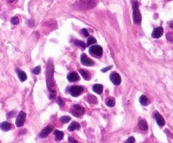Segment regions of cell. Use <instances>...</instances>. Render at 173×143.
I'll use <instances>...</instances> for the list:
<instances>
[{
  "label": "cell",
  "mask_w": 173,
  "mask_h": 143,
  "mask_svg": "<svg viewBox=\"0 0 173 143\" xmlns=\"http://www.w3.org/2000/svg\"><path fill=\"white\" fill-rule=\"evenodd\" d=\"M132 7H133V19L135 24L139 25L141 23L142 17L139 9V3L137 0H133L132 1Z\"/></svg>",
  "instance_id": "1"
},
{
  "label": "cell",
  "mask_w": 173,
  "mask_h": 143,
  "mask_svg": "<svg viewBox=\"0 0 173 143\" xmlns=\"http://www.w3.org/2000/svg\"><path fill=\"white\" fill-rule=\"evenodd\" d=\"M71 114L73 115L76 116V117H79V116L83 115L84 114V109L81 106L75 105H74L73 109L71 110Z\"/></svg>",
  "instance_id": "2"
},
{
  "label": "cell",
  "mask_w": 173,
  "mask_h": 143,
  "mask_svg": "<svg viewBox=\"0 0 173 143\" xmlns=\"http://www.w3.org/2000/svg\"><path fill=\"white\" fill-rule=\"evenodd\" d=\"M90 53L96 56H102L103 54V49L100 46H92L90 48Z\"/></svg>",
  "instance_id": "3"
},
{
  "label": "cell",
  "mask_w": 173,
  "mask_h": 143,
  "mask_svg": "<svg viewBox=\"0 0 173 143\" xmlns=\"http://www.w3.org/2000/svg\"><path fill=\"white\" fill-rule=\"evenodd\" d=\"M84 88L80 86H73L69 88V92L70 94L73 97H78L79 95H80L83 93Z\"/></svg>",
  "instance_id": "4"
},
{
  "label": "cell",
  "mask_w": 173,
  "mask_h": 143,
  "mask_svg": "<svg viewBox=\"0 0 173 143\" xmlns=\"http://www.w3.org/2000/svg\"><path fill=\"white\" fill-rule=\"evenodd\" d=\"M25 120H26V113L24 111H20L19 113V115L17 116V119H16V125L18 127H21L24 123H25Z\"/></svg>",
  "instance_id": "5"
},
{
  "label": "cell",
  "mask_w": 173,
  "mask_h": 143,
  "mask_svg": "<svg viewBox=\"0 0 173 143\" xmlns=\"http://www.w3.org/2000/svg\"><path fill=\"white\" fill-rule=\"evenodd\" d=\"M110 78H111V81L115 85H119L121 83V81H122L120 75L116 72H113V73H111Z\"/></svg>",
  "instance_id": "6"
},
{
  "label": "cell",
  "mask_w": 173,
  "mask_h": 143,
  "mask_svg": "<svg viewBox=\"0 0 173 143\" xmlns=\"http://www.w3.org/2000/svg\"><path fill=\"white\" fill-rule=\"evenodd\" d=\"M80 61L82 62V64H84V66L90 67V66H93V65H94V62H93L91 59H90L85 54H82V55H81Z\"/></svg>",
  "instance_id": "7"
},
{
  "label": "cell",
  "mask_w": 173,
  "mask_h": 143,
  "mask_svg": "<svg viewBox=\"0 0 173 143\" xmlns=\"http://www.w3.org/2000/svg\"><path fill=\"white\" fill-rule=\"evenodd\" d=\"M154 119H155V121H156V123L158 124V125L160 126V127H162V126H164L165 124H166V122H165V120L163 118V116L159 114L158 112H155L154 113Z\"/></svg>",
  "instance_id": "8"
},
{
  "label": "cell",
  "mask_w": 173,
  "mask_h": 143,
  "mask_svg": "<svg viewBox=\"0 0 173 143\" xmlns=\"http://www.w3.org/2000/svg\"><path fill=\"white\" fill-rule=\"evenodd\" d=\"M163 35V28L162 27H157L154 29V31L152 32V37L154 39H158Z\"/></svg>",
  "instance_id": "9"
},
{
  "label": "cell",
  "mask_w": 173,
  "mask_h": 143,
  "mask_svg": "<svg viewBox=\"0 0 173 143\" xmlns=\"http://www.w3.org/2000/svg\"><path fill=\"white\" fill-rule=\"evenodd\" d=\"M67 78L69 82H77L79 79V76L77 73H70Z\"/></svg>",
  "instance_id": "10"
},
{
  "label": "cell",
  "mask_w": 173,
  "mask_h": 143,
  "mask_svg": "<svg viewBox=\"0 0 173 143\" xmlns=\"http://www.w3.org/2000/svg\"><path fill=\"white\" fill-rule=\"evenodd\" d=\"M51 131H52V127L51 126H47V127H46L45 129H43L42 131L41 132V137H46L50 133H51Z\"/></svg>",
  "instance_id": "11"
},
{
  "label": "cell",
  "mask_w": 173,
  "mask_h": 143,
  "mask_svg": "<svg viewBox=\"0 0 173 143\" xmlns=\"http://www.w3.org/2000/svg\"><path fill=\"white\" fill-rule=\"evenodd\" d=\"M11 127H12V126H11V124H10V123H9V122H7V121H5V122H3V123H1V124H0V129L4 131H9V130L11 129Z\"/></svg>",
  "instance_id": "12"
},
{
  "label": "cell",
  "mask_w": 173,
  "mask_h": 143,
  "mask_svg": "<svg viewBox=\"0 0 173 143\" xmlns=\"http://www.w3.org/2000/svg\"><path fill=\"white\" fill-rule=\"evenodd\" d=\"M93 91L98 94H101L103 92V86L102 84H95L93 86Z\"/></svg>",
  "instance_id": "13"
},
{
  "label": "cell",
  "mask_w": 173,
  "mask_h": 143,
  "mask_svg": "<svg viewBox=\"0 0 173 143\" xmlns=\"http://www.w3.org/2000/svg\"><path fill=\"white\" fill-rule=\"evenodd\" d=\"M139 127L141 129L142 131H146L148 130V124L144 120H140L139 122Z\"/></svg>",
  "instance_id": "14"
},
{
  "label": "cell",
  "mask_w": 173,
  "mask_h": 143,
  "mask_svg": "<svg viewBox=\"0 0 173 143\" xmlns=\"http://www.w3.org/2000/svg\"><path fill=\"white\" fill-rule=\"evenodd\" d=\"M17 73H18V77H19V80L21 82L26 81V79H27V76H26V74L23 72V71H21V70H17Z\"/></svg>",
  "instance_id": "15"
},
{
  "label": "cell",
  "mask_w": 173,
  "mask_h": 143,
  "mask_svg": "<svg viewBox=\"0 0 173 143\" xmlns=\"http://www.w3.org/2000/svg\"><path fill=\"white\" fill-rule=\"evenodd\" d=\"M79 73H80V74L83 76V78H84V79H85V80H90V73L87 72V71L83 70V69H80V70H79Z\"/></svg>",
  "instance_id": "16"
},
{
  "label": "cell",
  "mask_w": 173,
  "mask_h": 143,
  "mask_svg": "<svg viewBox=\"0 0 173 143\" xmlns=\"http://www.w3.org/2000/svg\"><path fill=\"white\" fill-rule=\"evenodd\" d=\"M139 102H140V104H141L142 105L146 106L149 104V99L145 95H142L139 98Z\"/></svg>",
  "instance_id": "17"
},
{
  "label": "cell",
  "mask_w": 173,
  "mask_h": 143,
  "mask_svg": "<svg viewBox=\"0 0 173 143\" xmlns=\"http://www.w3.org/2000/svg\"><path fill=\"white\" fill-rule=\"evenodd\" d=\"M79 124L77 123V122H75V121H74V122H72L71 125L69 126V131H74V130H78V129H79Z\"/></svg>",
  "instance_id": "18"
},
{
  "label": "cell",
  "mask_w": 173,
  "mask_h": 143,
  "mask_svg": "<svg viewBox=\"0 0 173 143\" xmlns=\"http://www.w3.org/2000/svg\"><path fill=\"white\" fill-rule=\"evenodd\" d=\"M54 134H55V137H56L57 141H61L64 138V132H62V131H55Z\"/></svg>",
  "instance_id": "19"
},
{
  "label": "cell",
  "mask_w": 173,
  "mask_h": 143,
  "mask_svg": "<svg viewBox=\"0 0 173 143\" xmlns=\"http://www.w3.org/2000/svg\"><path fill=\"white\" fill-rule=\"evenodd\" d=\"M106 104H107V105L109 106V107H113L116 104L115 100L113 98H108L107 100H106Z\"/></svg>",
  "instance_id": "20"
},
{
  "label": "cell",
  "mask_w": 173,
  "mask_h": 143,
  "mask_svg": "<svg viewBox=\"0 0 173 143\" xmlns=\"http://www.w3.org/2000/svg\"><path fill=\"white\" fill-rule=\"evenodd\" d=\"M95 43H96V40L93 36H90V37L88 38V41L86 42V46H90Z\"/></svg>",
  "instance_id": "21"
},
{
  "label": "cell",
  "mask_w": 173,
  "mask_h": 143,
  "mask_svg": "<svg viewBox=\"0 0 173 143\" xmlns=\"http://www.w3.org/2000/svg\"><path fill=\"white\" fill-rule=\"evenodd\" d=\"M87 100H88V102L90 103V104H96V103H97V99H96L95 96L90 95V94L88 96V99H87Z\"/></svg>",
  "instance_id": "22"
},
{
  "label": "cell",
  "mask_w": 173,
  "mask_h": 143,
  "mask_svg": "<svg viewBox=\"0 0 173 143\" xmlns=\"http://www.w3.org/2000/svg\"><path fill=\"white\" fill-rule=\"evenodd\" d=\"M74 43H75V45H76L77 46L81 47L82 49H84V48L86 47V44L84 43V42H83V41H75Z\"/></svg>",
  "instance_id": "23"
},
{
  "label": "cell",
  "mask_w": 173,
  "mask_h": 143,
  "mask_svg": "<svg viewBox=\"0 0 173 143\" xmlns=\"http://www.w3.org/2000/svg\"><path fill=\"white\" fill-rule=\"evenodd\" d=\"M69 120H70V117H69V116H63V117L61 118V121H62L63 123H68Z\"/></svg>",
  "instance_id": "24"
},
{
  "label": "cell",
  "mask_w": 173,
  "mask_h": 143,
  "mask_svg": "<svg viewBox=\"0 0 173 143\" xmlns=\"http://www.w3.org/2000/svg\"><path fill=\"white\" fill-rule=\"evenodd\" d=\"M40 72H41V67H39V66L33 69V73H34V74L38 75L39 73H40Z\"/></svg>",
  "instance_id": "25"
},
{
  "label": "cell",
  "mask_w": 173,
  "mask_h": 143,
  "mask_svg": "<svg viewBox=\"0 0 173 143\" xmlns=\"http://www.w3.org/2000/svg\"><path fill=\"white\" fill-rule=\"evenodd\" d=\"M11 23L14 25H18V24H19V19H18L17 17H14V18L11 19Z\"/></svg>",
  "instance_id": "26"
},
{
  "label": "cell",
  "mask_w": 173,
  "mask_h": 143,
  "mask_svg": "<svg viewBox=\"0 0 173 143\" xmlns=\"http://www.w3.org/2000/svg\"><path fill=\"white\" fill-rule=\"evenodd\" d=\"M81 33L83 34L84 36H85V37H89V32H88V31H87L86 29H83V30L81 31Z\"/></svg>",
  "instance_id": "27"
},
{
  "label": "cell",
  "mask_w": 173,
  "mask_h": 143,
  "mask_svg": "<svg viewBox=\"0 0 173 143\" xmlns=\"http://www.w3.org/2000/svg\"><path fill=\"white\" fill-rule=\"evenodd\" d=\"M55 97H56V92H55L54 90H51V93H50V96H49L50 100H52V99H54Z\"/></svg>",
  "instance_id": "28"
},
{
  "label": "cell",
  "mask_w": 173,
  "mask_h": 143,
  "mask_svg": "<svg viewBox=\"0 0 173 143\" xmlns=\"http://www.w3.org/2000/svg\"><path fill=\"white\" fill-rule=\"evenodd\" d=\"M135 142V139H134V137H129L128 138V140L125 142H127V143H130V142Z\"/></svg>",
  "instance_id": "29"
},
{
  "label": "cell",
  "mask_w": 173,
  "mask_h": 143,
  "mask_svg": "<svg viewBox=\"0 0 173 143\" xmlns=\"http://www.w3.org/2000/svg\"><path fill=\"white\" fill-rule=\"evenodd\" d=\"M58 104L60 106H64V100H63V99H62V98H59V99H58Z\"/></svg>",
  "instance_id": "30"
},
{
  "label": "cell",
  "mask_w": 173,
  "mask_h": 143,
  "mask_svg": "<svg viewBox=\"0 0 173 143\" xmlns=\"http://www.w3.org/2000/svg\"><path fill=\"white\" fill-rule=\"evenodd\" d=\"M112 66H109V67H107V68H103L102 71L103 73H106L107 71H108V70H110V69H112Z\"/></svg>",
  "instance_id": "31"
},
{
  "label": "cell",
  "mask_w": 173,
  "mask_h": 143,
  "mask_svg": "<svg viewBox=\"0 0 173 143\" xmlns=\"http://www.w3.org/2000/svg\"><path fill=\"white\" fill-rule=\"evenodd\" d=\"M69 142H74V143H77V141H75L74 138H72V137H69Z\"/></svg>",
  "instance_id": "32"
}]
</instances>
